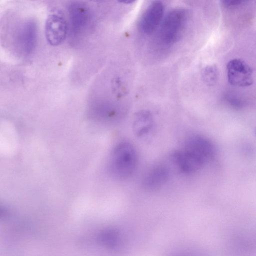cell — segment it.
<instances>
[{"label": "cell", "mask_w": 256, "mask_h": 256, "mask_svg": "<svg viewBox=\"0 0 256 256\" xmlns=\"http://www.w3.org/2000/svg\"><path fill=\"white\" fill-rule=\"evenodd\" d=\"M202 158L206 162L211 160L215 154L212 143L206 138L196 136L188 139L184 146Z\"/></svg>", "instance_id": "30bf717a"}, {"label": "cell", "mask_w": 256, "mask_h": 256, "mask_svg": "<svg viewBox=\"0 0 256 256\" xmlns=\"http://www.w3.org/2000/svg\"><path fill=\"white\" fill-rule=\"evenodd\" d=\"M68 12L72 32L74 35L78 34L89 22V10L82 3L74 2L70 6Z\"/></svg>", "instance_id": "9c48e42d"}, {"label": "cell", "mask_w": 256, "mask_h": 256, "mask_svg": "<svg viewBox=\"0 0 256 256\" xmlns=\"http://www.w3.org/2000/svg\"><path fill=\"white\" fill-rule=\"evenodd\" d=\"M122 110L119 106L108 100H96L90 106V114L100 121L113 122L119 118L122 114Z\"/></svg>", "instance_id": "52a82bcc"}, {"label": "cell", "mask_w": 256, "mask_h": 256, "mask_svg": "<svg viewBox=\"0 0 256 256\" xmlns=\"http://www.w3.org/2000/svg\"><path fill=\"white\" fill-rule=\"evenodd\" d=\"M68 24L64 16L59 12L50 14L45 24V34L48 42L57 46L65 40L68 33Z\"/></svg>", "instance_id": "277c9868"}, {"label": "cell", "mask_w": 256, "mask_h": 256, "mask_svg": "<svg viewBox=\"0 0 256 256\" xmlns=\"http://www.w3.org/2000/svg\"><path fill=\"white\" fill-rule=\"evenodd\" d=\"M218 70L214 64L206 66L202 71V80L208 86L214 84L218 79Z\"/></svg>", "instance_id": "5bb4252c"}, {"label": "cell", "mask_w": 256, "mask_h": 256, "mask_svg": "<svg viewBox=\"0 0 256 256\" xmlns=\"http://www.w3.org/2000/svg\"><path fill=\"white\" fill-rule=\"evenodd\" d=\"M164 10V6L160 2H152L140 20L139 28L140 32L146 35L154 32L162 21Z\"/></svg>", "instance_id": "8992f818"}, {"label": "cell", "mask_w": 256, "mask_h": 256, "mask_svg": "<svg viewBox=\"0 0 256 256\" xmlns=\"http://www.w3.org/2000/svg\"><path fill=\"white\" fill-rule=\"evenodd\" d=\"M96 241L101 246L108 249L118 248L122 244L120 231L114 228H106L100 230L96 235Z\"/></svg>", "instance_id": "4fadbf2b"}, {"label": "cell", "mask_w": 256, "mask_h": 256, "mask_svg": "<svg viewBox=\"0 0 256 256\" xmlns=\"http://www.w3.org/2000/svg\"><path fill=\"white\" fill-rule=\"evenodd\" d=\"M120 2L124 4H129L134 2L136 0H118Z\"/></svg>", "instance_id": "2e32d148"}, {"label": "cell", "mask_w": 256, "mask_h": 256, "mask_svg": "<svg viewBox=\"0 0 256 256\" xmlns=\"http://www.w3.org/2000/svg\"><path fill=\"white\" fill-rule=\"evenodd\" d=\"M223 4L226 6L230 7L239 5L245 0H222Z\"/></svg>", "instance_id": "9a60e30c"}, {"label": "cell", "mask_w": 256, "mask_h": 256, "mask_svg": "<svg viewBox=\"0 0 256 256\" xmlns=\"http://www.w3.org/2000/svg\"><path fill=\"white\" fill-rule=\"evenodd\" d=\"M172 158L179 170L186 174L197 172L207 163L196 154L184 148L174 152Z\"/></svg>", "instance_id": "5b68a950"}, {"label": "cell", "mask_w": 256, "mask_h": 256, "mask_svg": "<svg viewBox=\"0 0 256 256\" xmlns=\"http://www.w3.org/2000/svg\"><path fill=\"white\" fill-rule=\"evenodd\" d=\"M92 0V1H98L99 0Z\"/></svg>", "instance_id": "e0dca14e"}, {"label": "cell", "mask_w": 256, "mask_h": 256, "mask_svg": "<svg viewBox=\"0 0 256 256\" xmlns=\"http://www.w3.org/2000/svg\"><path fill=\"white\" fill-rule=\"evenodd\" d=\"M170 177L168 168L164 164H156L146 172L143 178L142 184L148 190H156L164 186Z\"/></svg>", "instance_id": "ba28073f"}, {"label": "cell", "mask_w": 256, "mask_h": 256, "mask_svg": "<svg viewBox=\"0 0 256 256\" xmlns=\"http://www.w3.org/2000/svg\"><path fill=\"white\" fill-rule=\"evenodd\" d=\"M228 82L236 86H248L253 83L252 70L244 60L234 58L228 62L226 66Z\"/></svg>", "instance_id": "3957f363"}, {"label": "cell", "mask_w": 256, "mask_h": 256, "mask_svg": "<svg viewBox=\"0 0 256 256\" xmlns=\"http://www.w3.org/2000/svg\"><path fill=\"white\" fill-rule=\"evenodd\" d=\"M36 36V23L32 21L26 22L18 32V41L20 47L26 52H30L35 46Z\"/></svg>", "instance_id": "8fae6325"}, {"label": "cell", "mask_w": 256, "mask_h": 256, "mask_svg": "<svg viewBox=\"0 0 256 256\" xmlns=\"http://www.w3.org/2000/svg\"><path fill=\"white\" fill-rule=\"evenodd\" d=\"M187 21V14L184 9L176 8L170 12L162 21L160 36L166 44L176 42L183 33Z\"/></svg>", "instance_id": "7a4b0ae2"}, {"label": "cell", "mask_w": 256, "mask_h": 256, "mask_svg": "<svg viewBox=\"0 0 256 256\" xmlns=\"http://www.w3.org/2000/svg\"><path fill=\"white\" fill-rule=\"evenodd\" d=\"M154 124L153 116L149 110H140L134 116L132 124L134 132L138 137L144 136L152 130Z\"/></svg>", "instance_id": "7c38bea8"}, {"label": "cell", "mask_w": 256, "mask_h": 256, "mask_svg": "<svg viewBox=\"0 0 256 256\" xmlns=\"http://www.w3.org/2000/svg\"><path fill=\"white\" fill-rule=\"evenodd\" d=\"M138 162V154L134 146L129 142L121 141L114 146L112 152L110 170L116 178L126 179L134 172Z\"/></svg>", "instance_id": "6da1fadb"}]
</instances>
